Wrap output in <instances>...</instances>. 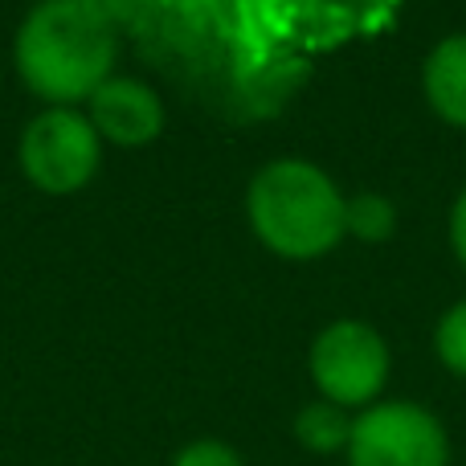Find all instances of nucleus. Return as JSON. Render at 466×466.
<instances>
[{
    "label": "nucleus",
    "mask_w": 466,
    "mask_h": 466,
    "mask_svg": "<svg viewBox=\"0 0 466 466\" xmlns=\"http://www.w3.org/2000/svg\"><path fill=\"white\" fill-rule=\"evenodd\" d=\"M115 62V41L86 0H41L16 33V70L54 106L90 98Z\"/></svg>",
    "instance_id": "1"
},
{
    "label": "nucleus",
    "mask_w": 466,
    "mask_h": 466,
    "mask_svg": "<svg viewBox=\"0 0 466 466\" xmlns=\"http://www.w3.org/2000/svg\"><path fill=\"white\" fill-rule=\"evenodd\" d=\"M249 226L282 258H319L344 238V197L336 180L307 160H274L246 197Z\"/></svg>",
    "instance_id": "2"
},
{
    "label": "nucleus",
    "mask_w": 466,
    "mask_h": 466,
    "mask_svg": "<svg viewBox=\"0 0 466 466\" xmlns=\"http://www.w3.org/2000/svg\"><path fill=\"white\" fill-rule=\"evenodd\" d=\"M344 454L348 466H446L451 438L426 405L385 401L352 421Z\"/></svg>",
    "instance_id": "3"
},
{
    "label": "nucleus",
    "mask_w": 466,
    "mask_h": 466,
    "mask_svg": "<svg viewBox=\"0 0 466 466\" xmlns=\"http://www.w3.org/2000/svg\"><path fill=\"white\" fill-rule=\"evenodd\" d=\"M311 380L339 410L372 405L389 380V348L369 323L339 319L311 344Z\"/></svg>",
    "instance_id": "4"
},
{
    "label": "nucleus",
    "mask_w": 466,
    "mask_h": 466,
    "mask_svg": "<svg viewBox=\"0 0 466 466\" xmlns=\"http://www.w3.org/2000/svg\"><path fill=\"white\" fill-rule=\"evenodd\" d=\"M21 168L41 193L66 197L90 185L98 172V131L70 106L37 115L21 136Z\"/></svg>",
    "instance_id": "5"
},
{
    "label": "nucleus",
    "mask_w": 466,
    "mask_h": 466,
    "mask_svg": "<svg viewBox=\"0 0 466 466\" xmlns=\"http://www.w3.org/2000/svg\"><path fill=\"white\" fill-rule=\"evenodd\" d=\"M90 123L119 147H144L164 131V103L147 82L106 78L90 95Z\"/></svg>",
    "instance_id": "6"
},
{
    "label": "nucleus",
    "mask_w": 466,
    "mask_h": 466,
    "mask_svg": "<svg viewBox=\"0 0 466 466\" xmlns=\"http://www.w3.org/2000/svg\"><path fill=\"white\" fill-rule=\"evenodd\" d=\"M426 98L446 123L466 127V33L446 37L426 62Z\"/></svg>",
    "instance_id": "7"
},
{
    "label": "nucleus",
    "mask_w": 466,
    "mask_h": 466,
    "mask_svg": "<svg viewBox=\"0 0 466 466\" xmlns=\"http://www.w3.org/2000/svg\"><path fill=\"white\" fill-rule=\"evenodd\" d=\"M352 421L339 405L331 401H311L299 410L295 418V438L299 446H307L311 454H336L348 451V438H352Z\"/></svg>",
    "instance_id": "8"
},
{
    "label": "nucleus",
    "mask_w": 466,
    "mask_h": 466,
    "mask_svg": "<svg viewBox=\"0 0 466 466\" xmlns=\"http://www.w3.org/2000/svg\"><path fill=\"white\" fill-rule=\"evenodd\" d=\"M397 229V209L389 197L380 193H360L352 201H344V233L360 241H385Z\"/></svg>",
    "instance_id": "9"
},
{
    "label": "nucleus",
    "mask_w": 466,
    "mask_h": 466,
    "mask_svg": "<svg viewBox=\"0 0 466 466\" xmlns=\"http://www.w3.org/2000/svg\"><path fill=\"white\" fill-rule=\"evenodd\" d=\"M434 348H438V360L454 372V377H466V303L451 307L442 315L434 331Z\"/></svg>",
    "instance_id": "10"
},
{
    "label": "nucleus",
    "mask_w": 466,
    "mask_h": 466,
    "mask_svg": "<svg viewBox=\"0 0 466 466\" xmlns=\"http://www.w3.org/2000/svg\"><path fill=\"white\" fill-rule=\"evenodd\" d=\"M172 466H241V454L218 438H197L172 459Z\"/></svg>",
    "instance_id": "11"
},
{
    "label": "nucleus",
    "mask_w": 466,
    "mask_h": 466,
    "mask_svg": "<svg viewBox=\"0 0 466 466\" xmlns=\"http://www.w3.org/2000/svg\"><path fill=\"white\" fill-rule=\"evenodd\" d=\"M451 246H454V254H459V262L466 266V188L459 201H454V213H451Z\"/></svg>",
    "instance_id": "12"
}]
</instances>
